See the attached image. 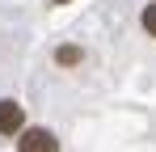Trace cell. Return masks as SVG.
Returning a JSON list of instances; mask_svg holds the SVG:
<instances>
[{"mask_svg":"<svg viewBox=\"0 0 156 152\" xmlns=\"http://www.w3.org/2000/svg\"><path fill=\"white\" fill-rule=\"evenodd\" d=\"M21 127H26V110L13 97H4L0 101V135H21Z\"/></svg>","mask_w":156,"mask_h":152,"instance_id":"7a4b0ae2","label":"cell"},{"mask_svg":"<svg viewBox=\"0 0 156 152\" xmlns=\"http://www.w3.org/2000/svg\"><path fill=\"white\" fill-rule=\"evenodd\" d=\"M17 148L21 152H55L59 148V139H55L51 131H47V127H21V139H17Z\"/></svg>","mask_w":156,"mask_h":152,"instance_id":"6da1fadb","label":"cell"},{"mask_svg":"<svg viewBox=\"0 0 156 152\" xmlns=\"http://www.w3.org/2000/svg\"><path fill=\"white\" fill-rule=\"evenodd\" d=\"M55 4H63V0H55Z\"/></svg>","mask_w":156,"mask_h":152,"instance_id":"5b68a950","label":"cell"},{"mask_svg":"<svg viewBox=\"0 0 156 152\" xmlns=\"http://www.w3.org/2000/svg\"><path fill=\"white\" fill-rule=\"evenodd\" d=\"M139 21H144V30H148V34L156 38V4H148V9L139 13Z\"/></svg>","mask_w":156,"mask_h":152,"instance_id":"277c9868","label":"cell"},{"mask_svg":"<svg viewBox=\"0 0 156 152\" xmlns=\"http://www.w3.org/2000/svg\"><path fill=\"white\" fill-rule=\"evenodd\" d=\"M55 59H59L63 68H72V63H80V47H59V51H55Z\"/></svg>","mask_w":156,"mask_h":152,"instance_id":"3957f363","label":"cell"}]
</instances>
